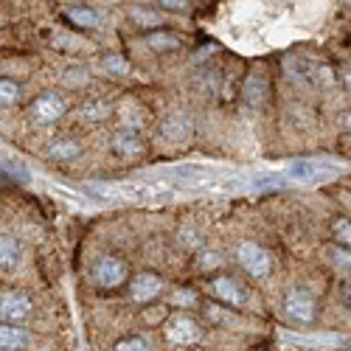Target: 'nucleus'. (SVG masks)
<instances>
[{
  "label": "nucleus",
  "mask_w": 351,
  "mask_h": 351,
  "mask_svg": "<svg viewBox=\"0 0 351 351\" xmlns=\"http://www.w3.org/2000/svg\"><path fill=\"white\" fill-rule=\"evenodd\" d=\"M315 312H317V304H315V295L304 287H292L287 289L284 295V315L295 324H312L315 320Z\"/></svg>",
  "instance_id": "1"
},
{
  "label": "nucleus",
  "mask_w": 351,
  "mask_h": 351,
  "mask_svg": "<svg viewBox=\"0 0 351 351\" xmlns=\"http://www.w3.org/2000/svg\"><path fill=\"white\" fill-rule=\"evenodd\" d=\"M130 270H127V261H121L119 256H99L96 265H93V284L96 287H104V289H112V287H121L127 281Z\"/></svg>",
  "instance_id": "2"
},
{
  "label": "nucleus",
  "mask_w": 351,
  "mask_h": 351,
  "mask_svg": "<svg viewBox=\"0 0 351 351\" xmlns=\"http://www.w3.org/2000/svg\"><path fill=\"white\" fill-rule=\"evenodd\" d=\"M237 258H239L242 270L250 273L253 278H265V276H270V270H273L270 253L261 247V245H256V242H242V245L237 247Z\"/></svg>",
  "instance_id": "3"
},
{
  "label": "nucleus",
  "mask_w": 351,
  "mask_h": 351,
  "mask_svg": "<svg viewBox=\"0 0 351 351\" xmlns=\"http://www.w3.org/2000/svg\"><path fill=\"white\" fill-rule=\"evenodd\" d=\"M34 304L32 298L25 295V292H17V289H9L3 292V301H0V312H3V320H9V324H23V320H28V315H32Z\"/></svg>",
  "instance_id": "4"
},
{
  "label": "nucleus",
  "mask_w": 351,
  "mask_h": 351,
  "mask_svg": "<svg viewBox=\"0 0 351 351\" xmlns=\"http://www.w3.org/2000/svg\"><path fill=\"white\" fill-rule=\"evenodd\" d=\"M160 292H163V278L155 276V273H141L130 284V298L135 304H149L160 295Z\"/></svg>",
  "instance_id": "5"
},
{
  "label": "nucleus",
  "mask_w": 351,
  "mask_h": 351,
  "mask_svg": "<svg viewBox=\"0 0 351 351\" xmlns=\"http://www.w3.org/2000/svg\"><path fill=\"white\" fill-rule=\"evenodd\" d=\"M65 110H68V104H65V99H62L60 93H43V96L34 101V107H32L34 119H37L40 124L60 121L62 115H65Z\"/></svg>",
  "instance_id": "6"
},
{
  "label": "nucleus",
  "mask_w": 351,
  "mask_h": 351,
  "mask_svg": "<svg viewBox=\"0 0 351 351\" xmlns=\"http://www.w3.org/2000/svg\"><path fill=\"white\" fill-rule=\"evenodd\" d=\"M166 337L174 346H189V343L199 340V329H197V324L189 315H174L169 320V326H166Z\"/></svg>",
  "instance_id": "7"
},
{
  "label": "nucleus",
  "mask_w": 351,
  "mask_h": 351,
  "mask_svg": "<svg viewBox=\"0 0 351 351\" xmlns=\"http://www.w3.org/2000/svg\"><path fill=\"white\" fill-rule=\"evenodd\" d=\"M211 289H214V295L228 304V306H245L247 295H245V289L239 287V281H233L230 276H217L211 281Z\"/></svg>",
  "instance_id": "8"
},
{
  "label": "nucleus",
  "mask_w": 351,
  "mask_h": 351,
  "mask_svg": "<svg viewBox=\"0 0 351 351\" xmlns=\"http://www.w3.org/2000/svg\"><path fill=\"white\" fill-rule=\"evenodd\" d=\"M289 178L298 180V183H324V180H332L335 171L332 169H324L320 163H312V160H301V163H292L289 166Z\"/></svg>",
  "instance_id": "9"
},
{
  "label": "nucleus",
  "mask_w": 351,
  "mask_h": 351,
  "mask_svg": "<svg viewBox=\"0 0 351 351\" xmlns=\"http://www.w3.org/2000/svg\"><path fill=\"white\" fill-rule=\"evenodd\" d=\"M143 149H146L143 138L135 130H130V127L119 130V132H115V138H112V152L121 155V158H138V155H143Z\"/></svg>",
  "instance_id": "10"
},
{
  "label": "nucleus",
  "mask_w": 351,
  "mask_h": 351,
  "mask_svg": "<svg viewBox=\"0 0 351 351\" xmlns=\"http://www.w3.org/2000/svg\"><path fill=\"white\" fill-rule=\"evenodd\" d=\"M160 132H163L169 141H174V143L186 141V138L191 135V121H189V115H183V112L169 115V119L163 121V127H160Z\"/></svg>",
  "instance_id": "11"
},
{
  "label": "nucleus",
  "mask_w": 351,
  "mask_h": 351,
  "mask_svg": "<svg viewBox=\"0 0 351 351\" xmlns=\"http://www.w3.org/2000/svg\"><path fill=\"white\" fill-rule=\"evenodd\" d=\"M48 155L53 160H73L82 155V143L76 138H56L51 146H48Z\"/></svg>",
  "instance_id": "12"
},
{
  "label": "nucleus",
  "mask_w": 351,
  "mask_h": 351,
  "mask_svg": "<svg viewBox=\"0 0 351 351\" xmlns=\"http://www.w3.org/2000/svg\"><path fill=\"white\" fill-rule=\"evenodd\" d=\"M17 261H20V245L12 233H3V239H0V267L6 273L17 265Z\"/></svg>",
  "instance_id": "13"
},
{
  "label": "nucleus",
  "mask_w": 351,
  "mask_h": 351,
  "mask_svg": "<svg viewBox=\"0 0 351 351\" xmlns=\"http://www.w3.org/2000/svg\"><path fill=\"white\" fill-rule=\"evenodd\" d=\"M0 346H3V351H20L28 346V335L12 324H3V329H0Z\"/></svg>",
  "instance_id": "14"
},
{
  "label": "nucleus",
  "mask_w": 351,
  "mask_h": 351,
  "mask_svg": "<svg viewBox=\"0 0 351 351\" xmlns=\"http://www.w3.org/2000/svg\"><path fill=\"white\" fill-rule=\"evenodd\" d=\"M146 48H152L155 53H163V51H178L180 48V40L169 34V32H152V34H146Z\"/></svg>",
  "instance_id": "15"
},
{
  "label": "nucleus",
  "mask_w": 351,
  "mask_h": 351,
  "mask_svg": "<svg viewBox=\"0 0 351 351\" xmlns=\"http://www.w3.org/2000/svg\"><path fill=\"white\" fill-rule=\"evenodd\" d=\"M265 96H267V82H265V76H250L247 79V87H245V101L250 104V107H258L261 101H265Z\"/></svg>",
  "instance_id": "16"
},
{
  "label": "nucleus",
  "mask_w": 351,
  "mask_h": 351,
  "mask_svg": "<svg viewBox=\"0 0 351 351\" xmlns=\"http://www.w3.org/2000/svg\"><path fill=\"white\" fill-rule=\"evenodd\" d=\"M65 17L79 25V28H93L99 23V14L93 9H87V6H73V9H65Z\"/></svg>",
  "instance_id": "17"
},
{
  "label": "nucleus",
  "mask_w": 351,
  "mask_h": 351,
  "mask_svg": "<svg viewBox=\"0 0 351 351\" xmlns=\"http://www.w3.org/2000/svg\"><path fill=\"white\" fill-rule=\"evenodd\" d=\"M332 237L340 245V250H351V219L348 217H340L332 222Z\"/></svg>",
  "instance_id": "18"
},
{
  "label": "nucleus",
  "mask_w": 351,
  "mask_h": 351,
  "mask_svg": "<svg viewBox=\"0 0 351 351\" xmlns=\"http://www.w3.org/2000/svg\"><path fill=\"white\" fill-rule=\"evenodd\" d=\"M17 96H20L17 82L9 79V76H3V82H0V104H3V107H12V104L17 101Z\"/></svg>",
  "instance_id": "19"
},
{
  "label": "nucleus",
  "mask_w": 351,
  "mask_h": 351,
  "mask_svg": "<svg viewBox=\"0 0 351 351\" xmlns=\"http://www.w3.org/2000/svg\"><path fill=\"white\" fill-rule=\"evenodd\" d=\"M112 351H149V340L146 337H127V340H119Z\"/></svg>",
  "instance_id": "20"
},
{
  "label": "nucleus",
  "mask_w": 351,
  "mask_h": 351,
  "mask_svg": "<svg viewBox=\"0 0 351 351\" xmlns=\"http://www.w3.org/2000/svg\"><path fill=\"white\" fill-rule=\"evenodd\" d=\"M3 178H14V180L28 183V180H32V174H28L25 169H20L17 160H3Z\"/></svg>",
  "instance_id": "21"
},
{
  "label": "nucleus",
  "mask_w": 351,
  "mask_h": 351,
  "mask_svg": "<svg viewBox=\"0 0 351 351\" xmlns=\"http://www.w3.org/2000/svg\"><path fill=\"white\" fill-rule=\"evenodd\" d=\"M104 68L112 71V73H130V62L124 60V56H119V53L104 56Z\"/></svg>",
  "instance_id": "22"
},
{
  "label": "nucleus",
  "mask_w": 351,
  "mask_h": 351,
  "mask_svg": "<svg viewBox=\"0 0 351 351\" xmlns=\"http://www.w3.org/2000/svg\"><path fill=\"white\" fill-rule=\"evenodd\" d=\"M174 304L178 306H197V292L194 289H178L174 292Z\"/></svg>",
  "instance_id": "23"
},
{
  "label": "nucleus",
  "mask_w": 351,
  "mask_h": 351,
  "mask_svg": "<svg viewBox=\"0 0 351 351\" xmlns=\"http://www.w3.org/2000/svg\"><path fill=\"white\" fill-rule=\"evenodd\" d=\"M340 304L346 309H351V281H343L340 284Z\"/></svg>",
  "instance_id": "24"
},
{
  "label": "nucleus",
  "mask_w": 351,
  "mask_h": 351,
  "mask_svg": "<svg viewBox=\"0 0 351 351\" xmlns=\"http://www.w3.org/2000/svg\"><path fill=\"white\" fill-rule=\"evenodd\" d=\"M335 258H337V265H343V267H348V270H351V250H340Z\"/></svg>",
  "instance_id": "25"
},
{
  "label": "nucleus",
  "mask_w": 351,
  "mask_h": 351,
  "mask_svg": "<svg viewBox=\"0 0 351 351\" xmlns=\"http://www.w3.org/2000/svg\"><path fill=\"white\" fill-rule=\"evenodd\" d=\"M217 261H219L217 256H202V258H199V265H202V267H208V265H217Z\"/></svg>",
  "instance_id": "26"
},
{
  "label": "nucleus",
  "mask_w": 351,
  "mask_h": 351,
  "mask_svg": "<svg viewBox=\"0 0 351 351\" xmlns=\"http://www.w3.org/2000/svg\"><path fill=\"white\" fill-rule=\"evenodd\" d=\"M163 9H174V12H180V9H186L189 3H160Z\"/></svg>",
  "instance_id": "27"
},
{
  "label": "nucleus",
  "mask_w": 351,
  "mask_h": 351,
  "mask_svg": "<svg viewBox=\"0 0 351 351\" xmlns=\"http://www.w3.org/2000/svg\"><path fill=\"white\" fill-rule=\"evenodd\" d=\"M343 84L348 87V93H351V71H343Z\"/></svg>",
  "instance_id": "28"
},
{
  "label": "nucleus",
  "mask_w": 351,
  "mask_h": 351,
  "mask_svg": "<svg viewBox=\"0 0 351 351\" xmlns=\"http://www.w3.org/2000/svg\"><path fill=\"white\" fill-rule=\"evenodd\" d=\"M346 130H348V132H351V112H348V115H346Z\"/></svg>",
  "instance_id": "29"
}]
</instances>
